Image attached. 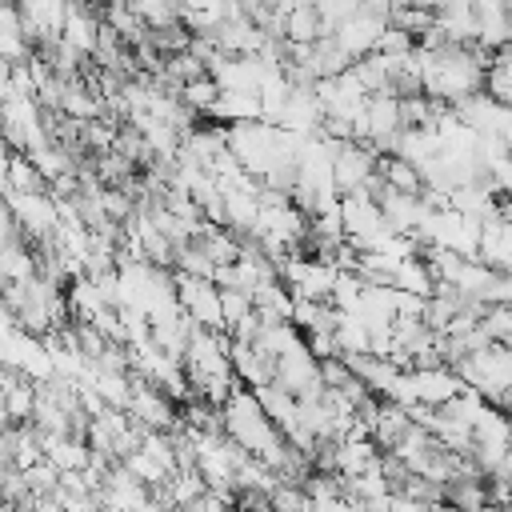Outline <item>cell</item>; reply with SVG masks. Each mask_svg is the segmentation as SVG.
Segmentation results:
<instances>
[{
	"instance_id": "6da1fadb",
	"label": "cell",
	"mask_w": 512,
	"mask_h": 512,
	"mask_svg": "<svg viewBox=\"0 0 512 512\" xmlns=\"http://www.w3.org/2000/svg\"><path fill=\"white\" fill-rule=\"evenodd\" d=\"M376 148L368 140H348V144H336L332 152V184L340 196H352L360 192L372 176H376Z\"/></svg>"
},
{
	"instance_id": "7a4b0ae2",
	"label": "cell",
	"mask_w": 512,
	"mask_h": 512,
	"mask_svg": "<svg viewBox=\"0 0 512 512\" xmlns=\"http://www.w3.org/2000/svg\"><path fill=\"white\" fill-rule=\"evenodd\" d=\"M408 388H412V404H432V408H440V404H448L452 396H460L468 384H464L448 364H440V368H412V372H408Z\"/></svg>"
},
{
	"instance_id": "3957f363",
	"label": "cell",
	"mask_w": 512,
	"mask_h": 512,
	"mask_svg": "<svg viewBox=\"0 0 512 512\" xmlns=\"http://www.w3.org/2000/svg\"><path fill=\"white\" fill-rule=\"evenodd\" d=\"M384 28H388V20L368 16V12H356V16H348L344 24H336L332 40H336L352 60H360V56L376 52V40H380V32H384Z\"/></svg>"
},
{
	"instance_id": "277c9868",
	"label": "cell",
	"mask_w": 512,
	"mask_h": 512,
	"mask_svg": "<svg viewBox=\"0 0 512 512\" xmlns=\"http://www.w3.org/2000/svg\"><path fill=\"white\" fill-rule=\"evenodd\" d=\"M376 176L392 188V192H408V196H420L424 192V172L416 160L400 156V152H380L376 156Z\"/></svg>"
},
{
	"instance_id": "5b68a950",
	"label": "cell",
	"mask_w": 512,
	"mask_h": 512,
	"mask_svg": "<svg viewBox=\"0 0 512 512\" xmlns=\"http://www.w3.org/2000/svg\"><path fill=\"white\" fill-rule=\"evenodd\" d=\"M320 36H332L316 4H292L284 12V40L288 44H316Z\"/></svg>"
},
{
	"instance_id": "8992f818",
	"label": "cell",
	"mask_w": 512,
	"mask_h": 512,
	"mask_svg": "<svg viewBox=\"0 0 512 512\" xmlns=\"http://www.w3.org/2000/svg\"><path fill=\"white\" fill-rule=\"evenodd\" d=\"M220 92H224V88H220V80L208 72V76H200V80H188V84L180 88V100H184L192 112L208 116V112H212V104L220 100Z\"/></svg>"
},
{
	"instance_id": "52a82bcc",
	"label": "cell",
	"mask_w": 512,
	"mask_h": 512,
	"mask_svg": "<svg viewBox=\"0 0 512 512\" xmlns=\"http://www.w3.org/2000/svg\"><path fill=\"white\" fill-rule=\"evenodd\" d=\"M256 308V300L240 288H220V312H224V332H232L240 320H248Z\"/></svg>"
},
{
	"instance_id": "ba28073f",
	"label": "cell",
	"mask_w": 512,
	"mask_h": 512,
	"mask_svg": "<svg viewBox=\"0 0 512 512\" xmlns=\"http://www.w3.org/2000/svg\"><path fill=\"white\" fill-rule=\"evenodd\" d=\"M136 12L148 28H164L172 20H184V4L180 0H136Z\"/></svg>"
},
{
	"instance_id": "9c48e42d",
	"label": "cell",
	"mask_w": 512,
	"mask_h": 512,
	"mask_svg": "<svg viewBox=\"0 0 512 512\" xmlns=\"http://www.w3.org/2000/svg\"><path fill=\"white\" fill-rule=\"evenodd\" d=\"M376 52L380 56H408V52H416V36L404 32V28H396V24H388L380 32V40H376Z\"/></svg>"
},
{
	"instance_id": "30bf717a",
	"label": "cell",
	"mask_w": 512,
	"mask_h": 512,
	"mask_svg": "<svg viewBox=\"0 0 512 512\" xmlns=\"http://www.w3.org/2000/svg\"><path fill=\"white\" fill-rule=\"evenodd\" d=\"M320 380H324V388L340 392V388L352 380V368H348V360H344V356H324V360H320Z\"/></svg>"
}]
</instances>
